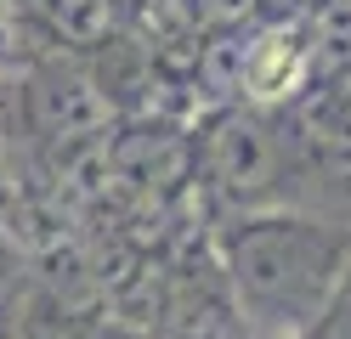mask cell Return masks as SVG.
Here are the masks:
<instances>
[{
	"instance_id": "obj_5",
	"label": "cell",
	"mask_w": 351,
	"mask_h": 339,
	"mask_svg": "<svg viewBox=\"0 0 351 339\" xmlns=\"http://www.w3.org/2000/svg\"><path fill=\"white\" fill-rule=\"evenodd\" d=\"M300 51L312 85L351 74V0H317L312 17L300 23Z\"/></svg>"
},
{
	"instance_id": "obj_3",
	"label": "cell",
	"mask_w": 351,
	"mask_h": 339,
	"mask_svg": "<svg viewBox=\"0 0 351 339\" xmlns=\"http://www.w3.org/2000/svg\"><path fill=\"white\" fill-rule=\"evenodd\" d=\"M23 125L34 142L74 153L85 142H97V136H108L114 102H108V90L91 74H80L69 62H46L23 79Z\"/></svg>"
},
{
	"instance_id": "obj_8",
	"label": "cell",
	"mask_w": 351,
	"mask_h": 339,
	"mask_svg": "<svg viewBox=\"0 0 351 339\" xmlns=\"http://www.w3.org/2000/svg\"><path fill=\"white\" fill-rule=\"evenodd\" d=\"M300 339H351V266H346L340 288L328 294V305L300 328Z\"/></svg>"
},
{
	"instance_id": "obj_2",
	"label": "cell",
	"mask_w": 351,
	"mask_h": 339,
	"mask_svg": "<svg viewBox=\"0 0 351 339\" xmlns=\"http://www.w3.org/2000/svg\"><path fill=\"white\" fill-rule=\"evenodd\" d=\"M295 147H300L295 130L272 108L227 102L193 136V170H199L215 203H227L232 215H255V210H272V198L283 192Z\"/></svg>"
},
{
	"instance_id": "obj_7",
	"label": "cell",
	"mask_w": 351,
	"mask_h": 339,
	"mask_svg": "<svg viewBox=\"0 0 351 339\" xmlns=\"http://www.w3.org/2000/svg\"><path fill=\"white\" fill-rule=\"evenodd\" d=\"M23 288H29V260H23V249L0 232V323H12V316H17Z\"/></svg>"
},
{
	"instance_id": "obj_6",
	"label": "cell",
	"mask_w": 351,
	"mask_h": 339,
	"mask_svg": "<svg viewBox=\"0 0 351 339\" xmlns=\"http://www.w3.org/2000/svg\"><path fill=\"white\" fill-rule=\"evenodd\" d=\"M46 29L69 45H102L119 23V0H34Z\"/></svg>"
},
{
	"instance_id": "obj_1",
	"label": "cell",
	"mask_w": 351,
	"mask_h": 339,
	"mask_svg": "<svg viewBox=\"0 0 351 339\" xmlns=\"http://www.w3.org/2000/svg\"><path fill=\"white\" fill-rule=\"evenodd\" d=\"M221 271L255 328L300 339L351 266V232L300 210H255L221 226Z\"/></svg>"
},
{
	"instance_id": "obj_4",
	"label": "cell",
	"mask_w": 351,
	"mask_h": 339,
	"mask_svg": "<svg viewBox=\"0 0 351 339\" xmlns=\"http://www.w3.org/2000/svg\"><path fill=\"white\" fill-rule=\"evenodd\" d=\"M289 130H295V142L312 147L317 158L351 164V74L346 79L306 85L295 113H289Z\"/></svg>"
}]
</instances>
